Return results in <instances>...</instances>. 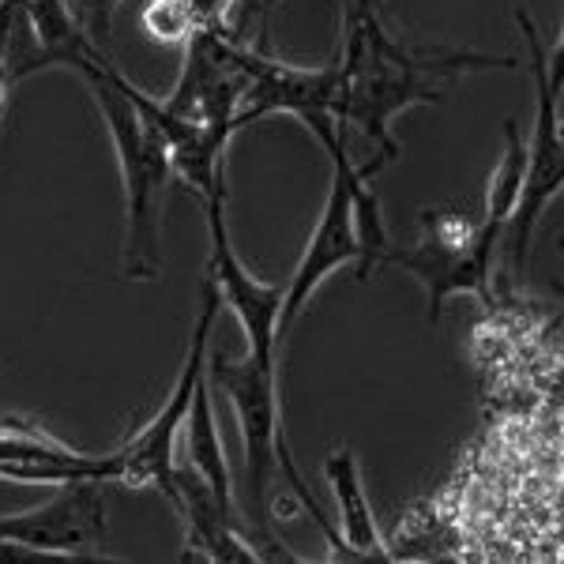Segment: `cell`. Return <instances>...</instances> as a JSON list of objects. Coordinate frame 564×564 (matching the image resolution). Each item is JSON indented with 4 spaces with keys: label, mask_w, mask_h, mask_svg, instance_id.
<instances>
[{
    "label": "cell",
    "mask_w": 564,
    "mask_h": 564,
    "mask_svg": "<svg viewBox=\"0 0 564 564\" xmlns=\"http://www.w3.org/2000/svg\"><path fill=\"white\" fill-rule=\"evenodd\" d=\"M343 50L339 90H335V121L358 129L377 148L372 162L380 170L399 159L388 124L395 113L417 102H441L444 79L486 68H520L516 57H494L475 50H411L395 42L380 23L377 8H358L343 0Z\"/></svg>",
    "instance_id": "obj_1"
},
{
    "label": "cell",
    "mask_w": 564,
    "mask_h": 564,
    "mask_svg": "<svg viewBox=\"0 0 564 564\" xmlns=\"http://www.w3.org/2000/svg\"><path fill=\"white\" fill-rule=\"evenodd\" d=\"M207 361H212V380L226 391L234 406V417H238V430L245 441V459H249V523L257 531V539L263 542L260 553L263 557H286L294 561L282 542L271 531V489H275L279 475L286 478V486L294 489V497L302 500V508L308 512V520L324 531L327 550L332 557L354 561V553L343 545L339 531L332 527V520L324 516V508L316 505L313 489L305 486L302 475H297V463L286 448V436H282V411H279V372H268L249 358L234 361L218 350H207Z\"/></svg>",
    "instance_id": "obj_2"
},
{
    "label": "cell",
    "mask_w": 564,
    "mask_h": 564,
    "mask_svg": "<svg viewBox=\"0 0 564 564\" xmlns=\"http://www.w3.org/2000/svg\"><path fill=\"white\" fill-rule=\"evenodd\" d=\"M84 76L95 95L102 121L113 140L117 162H121L124 199H129V245H124V268L132 279H159V218H162V188L170 174V151L162 135L151 129L117 84V68L98 50L84 53L72 65Z\"/></svg>",
    "instance_id": "obj_3"
},
{
    "label": "cell",
    "mask_w": 564,
    "mask_h": 564,
    "mask_svg": "<svg viewBox=\"0 0 564 564\" xmlns=\"http://www.w3.org/2000/svg\"><path fill=\"white\" fill-rule=\"evenodd\" d=\"M516 23H520L527 53H531V72H534V132L527 140V166H523V185L516 212L508 218L505 234L497 245V260H505V271L512 282L523 279L527 271V252H531L534 226L545 207L561 196L564 188V129H561V39L553 50H545L539 39V26L527 15V8H516Z\"/></svg>",
    "instance_id": "obj_4"
},
{
    "label": "cell",
    "mask_w": 564,
    "mask_h": 564,
    "mask_svg": "<svg viewBox=\"0 0 564 564\" xmlns=\"http://www.w3.org/2000/svg\"><path fill=\"white\" fill-rule=\"evenodd\" d=\"M500 230L486 218H470L456 207H433L422 215V238L414 245H388L384 257L395 268L411 271L430 294V324L441 321V308L452 294H478L489 302Z\"/></svg>",
    "instance_id": "obj_5"
},
{
    "label": "cell",
    "mask_w": 564,
    "mask_h": 564,
    "mask_svg": "<svg viewBox=\"0 0 564 564\" xmlns=\"http://www.w3.org/2000/svg\"><path fill=\"white\" fill-rule=\"evenodd\" d=\"M218 316V290L207 282L204 286V308L196 316L193 327V343H188L185 366L177 372V384L166 395V403L159 406V414L143 425L132 441H124L113 452L117 459V481L132 489H159L162 497H174V448H177V433L185 430L188 406H193V391L196 380L204 377L207 366V343H212V324Z\"/></svg>",
    "instance_id": "obj_6"
},
{
    "label": "cell",
    "mask_w": 564,
    "mask_h": 564,
    "mask_svg": "<svg viewBox=\"0 0 564 564\" xmlns=\"http://www.w3.org/2000/svg\"><path fill=\"white\" fill-rule=\"evenodd\" d=\"M207 207V238H212V286L218 290V302L230 305L249 339V354L257 366L268 372H279V313H282V286L260 282L249 268L238 260L226 226V181L215 193L204 196Z\"/></svg>",
    "instance_id": "obj_7"
},
{
    "label": "cell",
    "mask_w": 564,
    "mask_h": 564,
    "mask_svg": "<svg viewBox=\"0 0 564 564\" xmlns=\"http://www.w3.org/2000/svg\"><path fill=\"white\" fill-rule=\"evenodd\" d=\"M106 539L102 481H57L45 505L20 516H0V542L23 545L31 557H84Z\"/></svg>",
    "instance_id": "obj_8"
},
{
    "label": "cell",
    "mask_w": 564,
    "mask_h": 564,
    "mask_svg": "<svg viewBox=\"0 0 564 564\" xmlns=\"http://www.w3.org/2000/svg\"><path fill=\"white\" fill-rule=\"evenodd\" d=\"M241 61V98H238V132L245 124H257L271 113L305 117L316 109L335 113V90H339V57H332L321 68H297L286 61L271 57L252 45H238Z\"/></svg>",
    "instance_id": "obj_9"
},
{
    "label": "cell",
    "mask_w": 564,
    "mask_h": 564,
    "mask_svg": "<svg viewBox=\"0 0 564 564\" xmlns=\"http://www.w3.org/2000/svg\"><path fill=\"white\" fill-rule=\"evenodd\" d=\"M358 230H354V199L347 181L332 174V188H327L324 212L313 226L302 260L294 268V279L282 286V313H279V343L290 335V327L297 324V313L308 305V297L316 294V286L339 268L358 263Z\"/></svg>",
    "instance_id": "obj_10"
},
{
    "label": "cell",
    "mask_w": 564,
    "mask_h": 564,
    "mask_svg": "<svg viewBox=\"0 0 564 564\" xmlns=\"http://www.w3.org/2000/svg\"><path fill=\"white\" fill-rule=\"evenodd\" d=\"M117 84H121L124 95L132 98V106L140 109V117L151 124L154 132L162 135L170 151V166L174 174L185 181V185L196 188V196L204 199L207 193H215L218 185L226 181L223 174V154H226V143H230L234 129L230 124H199V121H188V117L174 113L151 98L148 90H140L135 84L117 72Z\"/></svg>",
    "instance_id": "obj_11"
},
{
    "label": "cell",
    "mask_w": 564,
    "mask_h": 564,
    "mask_svg": "<svg viewBox=\"0 0 564 564\" xmlns=\"http://www.w3.org/2000/svg\"><path fill=\"white\" fill-rule=\"evenodd\" d=\"M170 505L185 520V557L204 561H263L252 539L241 534V520H234L223 505H218L215 489L196 475L193 467L174 470V497Z\"/></svg>",
    "instance_id": "obj_12"
},
{
    "label": "cell",
    "mask_w": 564,
    "mask_h": 564,
    "mask_svg": "<svg viewBox=\"0 0 564 564\" xmlns=\"http://www.w3.org/2000/svg\"><path fill=\"white\" fill-rule=\"evenodd\" d=\"M324 478L332 486L335 508H339V527H343L339 539L354 553V561H391V550L380 539L377 516H372L366 489H361V470L350 444H339L324 459Z\"/></svg>",
    "instance_id": "obj_13"
},
{
    "label": "cell",
    "mask_w": 564,
    "mask_h": 564,
    "mask_svg": "<svg viewBox=\"0 0 564 564\" xmlns=\"http://www.w3.org/2000/svg\"><path fill=\"white\" fill-rule=\"evenodd\" d=\"M185 425H188V467L215 489L218 505H223L234 520H241L238 508H234V475L223 452V433H218V422H215L212 377H207V369H204V377L196 380L193 406H188Z\"/></svg>",
    "instance_id": "obj_14"
},
{
    "label": "cell",
    "mask_w": 564,
    "mask_h": 564,
    "mask_svg": "<svg viewBox=\"0 0 564 564\" xmlns=\"http://www.w3.org/2000/svg\"><path fill=\"white\" fill-rule=\"evenodd\" d=\"M140 20H143V31L162 45H185L188 34L196 31V20L185 0H148Z\"/></svg>",
    "instance_id": "obj_15"
},
{
    "label": "cell",
    "mask_w": 564,
    "mask_h": 564,
    "mask_svg": "<svg viewBox=\"0 0 564 564\" xmlns=\"http://www.w3.org/2000/svg\"><path fill=\"white\" fill-rule=\"evenodd\" d=\"M188 12L196 20V31H215L226 34V20H230V8L234 0H185Z\"/></svg>",
    "instance_id": "obj_16"
},
{
    "label": "cell",
    "mask_w": 564,
    "mask_h": 564,
    "mask_svg": "<svg viewBox=\"0 0 564 564\" xmlns=\"http://www.w3.org/2000/svg\"><path fill=\"white\" fill-rule=\"evenodd\" d=\"M0 117H4V90H0Z\"/></svg>",
    "instance_id": "obj_17"
}]
</instances>
